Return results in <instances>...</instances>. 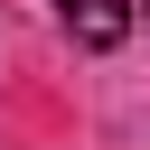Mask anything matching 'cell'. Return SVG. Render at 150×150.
Returning a JSON list of instances; mask_svg holds the SVG:
<instances>
[{"label": "cell", "mask_w": 150, "mask_h": 150, "mask_svg": "<svg viewBox=\"0 0 150 150\" xmlns=\"http://www.w3.org/2000/svg\"><path fill=\"white\" fill-rule=\"evenodd\" d=\"M56 19H66V38L94 47V56L131 38V0H56Z\"/></svg>", "instance_id": "cell-1"}, {"label": "cell", "mask_w": 150, "mask_h": 150, "mask_svg": "<svg viewBox=\"0 0 150 150\" xmlns=\"http://www.w3.org/2000/svg\"><path fill=\"white\" fill-rule=\"evenodd\" d=\"M141 9H150V0H141Z\"/></svg>", "instance_id": "cell-2"}]
</instances>
